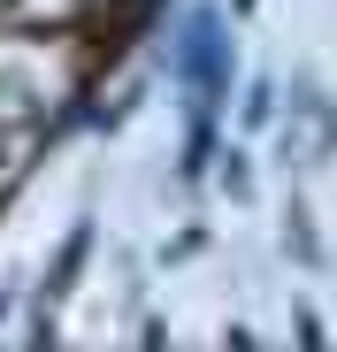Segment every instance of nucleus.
<instances>
[{
  "mask_svg": "<svg viewBox=\"0 0 337 352\" xmlns=\"http://www.w3.org/2000/svg\"><path fill=\"white\" fill-rule=\"evenodd\" d=\"M8 23H31V31H92L100 23V0H0Z\"/></svg>",
  "mask_w": 337,
  "mask_h": 352,
  "instance_id": "2",
  "label": "nucleus"
},
{
  "mask_svg": "<svg viewBox=\"0 0 337 352\" xmlns=\"http://www.w3.org/2000/svg\"><path fill=\"white\" fill-rule=\"evenodd\" d=\"M238 8H261V0H238Z\"/></svg>",
  "mask_w": 337,
  "mask_h": 352,
  "instance_id": "4",
  "label": "nucleus"
},
{
  "mask_svg": "<svg viewBox=\"0 0 337 352\" xmlns=\"http://www.w3.org/2000/svg\"><path fill=\"white\" fill-rule=\"evenodd\" d=\"M184 92H192V107H207V115H222V92H230V46H222V16H192L184 23Z\"/></svg>",
  "mask_w": 337,
  "mask_h": 352,
  "instance_id": "1",
  "label": "nucleus"
},
{
  "mask_svg": "<svg viewBox=\"0 0 337 352\" xmlns=\"http://www.w3.org/2000/svg\"><path fill=\"white\" fill-rule=\"evenodd\" d=\"M268 100H276V92H268V85H253V92H246V131H261V123H268V115H276V107H268Z\"/></svg>",
  "mask_w": 337,
  "mask_h": 352,
  "instance_id": "3",
  "label": "nucleus"
}]
</instances>
